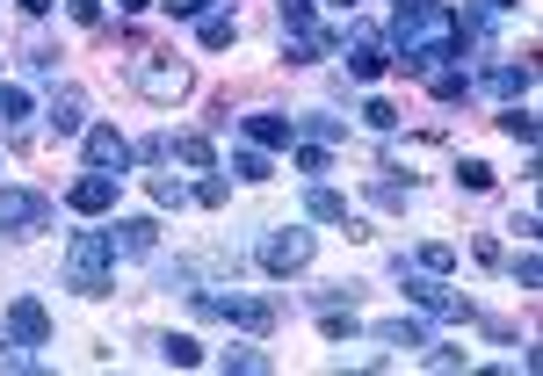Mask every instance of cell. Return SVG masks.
Wrapping results in <instances>:
<instances>
[{"label": "cell", "mask_w": 543, "mask_h": 376, "mask_svg": "<svg viewBox=\"0 0 543 376\" xmlns=\"http://www.w3.org/2000/svg\"><path fill=\"white\" fill-rule=\"evenodd\" d=\"M109 268H116V239L109 232H73V246H66V290L102 297L109 290Z\"/></svg>", "instance_id": "6da1fadb"}, {"label": "cell", "mask_w": 543, "mask_h": 376, "mask_svg": "<svg viewBox=\"0 0 543 376\" xmlns=\"http://www.w3.org/2000/svg\"><path fill=\"white\" fill-rule=\"evenodd\" d=\"M196 311H210V319H232V326H247V333H268L276 326V304L268 297H247V290H189Z\"/></svg>", "instance_id": "7a4b0ae2"}, {"label": "cell", "mask_w": 543, "mask_h": 376, "mask_svg": "<svg viewBox=\"0 0 543 376\" xmlns=\"http://www.w3.org/2000/svg\"><path fill=\"white\" fill-rule=\"evenodd\" d=\"M131 87L145 94V102H174V94H189V66L167 51H145L138 66H131Z\"/></svg>", "instance_id": "3957f363"}, {"label": "cell", "mask_w": 543, "mask_h": 376, "mask_svg": "<svg viewBox=\"0 0 543 376\" xmlns=\"http://www.w3.org/2000/svg\"><path fill=\"white\" fill-rule=\"evenodd\" d=\"M399 275H406V268H399ZM406 297H413L420 311H435V319H471V304L449 290L442 275H428V268H413V275H406Z\"/></svg>", "instance_id": "277c9868"}, {"label": "cell", "mask_w": 543, "mask_h": 376, "mask_svg": "<svg viewBox=\"0 0 543 376\" xmlns=\"http://www.w3.org/2000/svg\"><path fill=\"white\" fill-rule=\"evenodd\" d=\"M51 225V196L37 188H0V232H44Z\"/></svg>", "instance_id": "5b68a950"}, {"label": "cell", "mask_w": 543, "mask_h": 376, "mask_svg": "<svg viewBox=\"0 0 543 376\" xmlns=\"http://www.w3.org/2000/svg\"><path fill=\"white\" fill-rule=\"evenodd\" d=\"M261 268H268V275L312 268V232H297V225H290V232H268V239H261Z\"/></svg>", "instance_id": "8992f818"}, {"label": "cell", "mask_w": 543, "mask_h": 376, "mask_svg": "<svg viewBox=\"0 0 543 376\" xmlns=\"http://www.w3.org/2000/svg\"><path fill=\"white\" fill-rule=\"evenodd\" d=\"M341 51H348V73L355 80H384V66H391V44L377 37V29H348Z\"/></svg>", "instance_id": "52a82bcc"}, {"label": "cell", "mask_w": 543, "mask_h": 376, "mask_svg": "<svg viewBox=\"0 0 543 376\" xmlns=\"http://www.w3.org/2000/svg\"><path fill=\"white\" fill-rule=\"evenodd\" d=\"M66 203H73L80 217H102V210H116V174H95V167H87V174L66 188Z\"/></svg>", "instance_id": "ba28073f"}, {"label": "cell", "mask_w": 543, "mask_h": 376, "mask_svg": "<svg viewBox=\"0 0 543 376\" xmlns=\"http://www.w3.org/2000/svg\"><path fill=\"white\" fill-rule=\"evenodd\" d=\"M87 167H95V174H124V167H131V145H124V131L95 123V131H87Z\"/></svg>", "instance_id": "9c48e42d"}, {"label": "cell", "mask_w": 543, "mask_h": 376, "mask_svg": "<svg viewBox=\"0 0 543 376\" xmlns=\"http://www.w3.org/2000/svg\"><path fill=\"white\" fill-rule=\"evenodd\" d=\"M305 217H312V225H348V232H362V217H348V196H334L326 181L305 188Z\"/></svg>", "instance_id": "30bf717a"}, {"label": "cell", "mask_w": 543, "mask_h": 376, "mask_svg": "<svg viewBox=\"0 0 543 376\" xmlns=\"http://www.w3.org/2000/svg\"><path fill=\"white\" fill-rule=\"evenodd\" d=\"M8 333L29 340V348H44V340H51V311H44L37 297H15V304H8Z\"/></svg>", "instance_id": "8fae6325"}, {"label": "cell", "mask_w": 543, "mask_h": 376, "mask_svg": "<svg viewBox=\"0 0 543 376\" xmlns=\"http://www.w3.org/2000/svg\"><path fill=\"white\" fill-rule=\"evenodd\" d=\"M247 138H254V152H276V145H290V138H297V116L261 109V116H247Z\"/></svg>", "instance_id": "7c38bea8"}, {"label": "cell", "mask_w": 543, "mask_h": 376, "mask_svg": "<svg viewBox=\"0 0 543 376\" xmlns=\"http://www.w3.org/2000/svg\"><path fill=\"white\" fill-rule=\"evenodd\" d=\"M44 123H51L58 138H73V131H87V102H80L73 87H58V94H51V109H44Z\"/></svg>", "instance_id": "4fadbf2b"}, {"label": "cell", "mask_w": 543, "mask_h": 376, "mask_svg": "<svg viewBox=\"0 0 543 376\" xmlns=\"http://www.w3.org/2000/svg\"><path fill=\"white\" fill-rule=\"evenodd\" d=\"M109 239H116V254H153V239H160V225H153V217H124V225H116Z\"/></svg>", "instance_id": "5bb4252c"}, {"label": "cell", "mask_w": 543, "mask_h": 376, "mask_svg": "<svg viewBox=\"0 0 543 376\" xmlns=\"http://www.w3.org/2000/svg\"><path fill=\"white\" fill-rule=\"evenodd\" d=\"M196 37H203V51H225V44L239 37V15H232V8H210V15L196 22Z\"/></svg>", "instance_id": "9a60e30c"}, {"label": "cell", "mask_w": 543, "mask_h": 376, "mask_svg": "<svg viewBox=\"0 0 543 376\" xmlns=\"http://www.w3.org/2000/svg\"><path fill=\"white\" fill-rule=\"evenodd\" d=\"M529 80H536L529 58H522V66H486V87H493V94H507V102H515V94H529Z\"/></svg>", "instance_id": "2e32d148"}, {"label": "cell", "mask_w": 543, "mask_h": 376, "mask_svg": "<svg viewBox=\"0 0 543 376\" xmlns=\"http://www.w3.org/2000/svg\"><path fill=\"white\" fill-rule=\"evenodd\" d=\"M297 131H305L312 145H334V138H348V123L326 116V109H305V116H297Z\"/></svg>", "instance_id": "e0dca14e"}, {"label": "cell", "mask_w": 543, "mask_h": 376, "mask_svg": "<svg viewBox=\"0 0 543 376\" xmlns=\"http://www.w3.org/2000/svg\"><path fill=\"white\" fill-rule=\"evenodd\" d=\"M377 340H384V348H406V355H413V348H428V326H413V319H384Z\"/></svg>", "instance_id": "ac0fdd59"}, {"label": "cell", "mask_w": 543, "mask_h": 376, "mask_svg": "<svg viewBox=\"0 0 543 376\" xmlns=\"http://www.w3.org/2000/svg\"><path fill=\"white\" fill-rule=\"evenodd\" d=\"M428 87H435V102H464V94H471V73H457V66H435V73H428Z\"/></svg>", "instance_id": "d6986e66"}, {"label": "cell", "mask_w": 543, "mask_h": 376, "mask_svg": "<svg viewBox=\"0 0 543 376\" xmlns=\"http://www.w3.org/2000/svg\"><path fill=\"white\" fill-rule=\"evenodd\" d=\"M160 355H167L174 369H196V362H203V348H196L189 333H167V340H160Z\"/></svg>", "instance_id": "ffe728a7"}, {"label": "cell", "mask_w": 543, "mask_h": 376, "mask_svg": "<svg viewBox=\"0 0 543 376\" xmlns=\"http://www.w3.org/2000/svg\"><path fill=\"white\" fill-rule=\"evenodd\" d=\"M167 152H174V160H189V167H210V138H203V131H189V138H167Z\"/></svg>", "instance_id": "44dd1931"}, {"label": "cell", "mask_w": 543, "mask_h": 376, "mask_svg": "<svg viewBox=\"0 0 543 376\" xmlns=\"http://www.w3.org/2000/svg\"><path fill=\"white\" fill-rule=\"evenodd\" d=\"M0 369H37V355H29V340H15L8 326H0Z\"/></svg>", "instance_id": "7402d4cb"}, {"label": "cell", "mask_w": 543, "mask_h": 376, "mask_svg": "<svg viewBox=\"0 0 543 376\" xmlns=\"http://www.w3.org/2000/svg\"><path fill=\"white\" fill-rule=\"evenodd\" d=\"M413 261L428 268V275H449V268H457V246H442V239H428V246H420Z\"/></svg>", "instance_id": "603a6c76"}, {"label": "cell", "mask_w": 543, "mask_h": 376, "mask_svg": "<svg viewBox=\"0 0 543 376\" xmlns=\"http://www.w3.org/2000/svg\"><path fill=\"white\" fill-rule=\"evenodd\" d=\"M189 196H196L203 210H225V203H232V181H225V174H210V181H196V188H189Z\"/></svg>", "instance_id": "cb8c5ba5"}, {"label": "cell", "mask_w": 543, "mask_h": 376, "mask_svg": "<svg viewBox=\"0 0 543 376\" xmlns=\"http://www.w3.org/2000/svg\"><path fill=\"white\" fill-rule=\"evenodd\" d=\"M500 131H507V138H515V145H536V116H529V109L515 102V109H507V116H500Z\"/></svg>", "instance_id": "d4e9b609"}, {"label": "cell", "mask_w": 543, "mask_h": 376, "mask_svg": "<svg viewBox=\"0 0 543 376\" xmlns=\"http://www.w3.org/2000/svg\"><path fill=\"white\" fill-rule=\"evenodd\" d=\"M362 123H370V131H399V109H391L384 94H370V102H362Z\"/></svg>", "instance_id": "484cf974"}, {"label": "cell", "mask_w": 543, "mask_h": 376, "mask_svg": "<svg viewBox=\"0 0 543 376\" xmlns=\"http://www.w3.org/2000/svg\"><path fill=\"white\" fill-rule=\"evenodd\" d=\"M326 167H334V152H326V145H297V174H305V181H319Z\"/></svg>", "instance_id": "4316f807"}, {"label": "cell", "mask_w": 543, "mask_h": 376, "mask_svg": "<svg viewBox=\"0 0 543 376\" xmlns=\"http://www.w3.org/2000/svg\"><path fill=\"white\" fill-rule=\"evenodd\" d=\"M232 174H239V181H268L276 167H268V152H232Z\"/></svg>", "instance_id": "83f0119b"}, {"label": "cell", "mask_w": 543, "mask_h": 376, "mask_svg": "<svg viewBox=\"0 0 543 376\" xmlns=\"http://www.w3.org/2000/svg\"><path fill=\"white\" fill-rule=\"evenodd\" d=\"M225 369H239V376H261V369H268V355H261V348H225Z\"/></svg>", "instance_id": "f1b7e54d"}, {"label": "cell", "mask_w": 543, "mask_h": 376, "mask_svg": "<svg viewBox=\"0 0 543 376\" xmlns=\"http://www.w3.org/2000/svg\"><path fill=\"white\" fill-rule=\"evenodd\" d=\"M406 196H413V188H399V181H370V203H384V210H406Z\"/></svg>", "instance_id": "f546056e"}, {"label": "cell", "mask_w": 543, "mask_h": 376, "mask_svg": "<svg viewBox=\"0 0 543 376\" xmlns=\"http://www.w3.org/2000/svg\"><path fill=\"white\" fill-rule=\"evenodd\" d=\"M457 181L471 188V196H486V188H493V167H486V160H464V167H457Z\"/></svg>", "instance_id": "4dcf8cb0"}, {"label": "cell", "mask_w": 543, "mask_h": 376, "mask_svg": "<svg viewBox=\"0 0 543 376\" xmlns=\"http://www.w3.org/2000/svg\"><path fill=\"white\" fill-rule=\"evenodd\" d=\"M153 203H160V210H181V203H189V188H181V181H167V174H160V181H153Z\"/></svg>", "instance_id": "1f68e13d"}, {"label": "cell", "mask_w": 543, "mask_h": 376, "mask_svg": "<svg viewBox=\"0 0 543 376\" xmlns=\"http://www.w3.org/2000/svg\"><path fill=\"white\" fill-rule=\"evenodd\" d=\"M160 8H167L174 22H203V15H210V0H160Z\"/></svg>", "instance_id": "d6a6232c"}, {"label": "cell", "mask_w": 543, "mask_h": 376, "mask_svg": "<svg viewBox=\"0 0 543 376\" xmlns=\"http://www.w3.org/2000/svg\"><path fill=\"white\" fill-rule=\"evenodd\" d=\"M0 116L22 123V116H29V94H22V87H0Z\"/></svg>", "instance_id": "836d02e7"}, {"label": "cell", "mask_w": 543, "mask_h": 376, "mask_svg": "<svg viewBox=\"0 0 543 376\" xmlns=\"http://www.w3.org/2000/svg\"><path fill=\"white\" fill-rule=\"evenodd\" d=\"M319 333H326V340H348V333H355V319H348V311L334 304V311H326V319H319Z\"/></svg>", "instance_id": "e575fe53"}, {"label": "cell", "mask_w": 543, "mask_h": 376, "mask_svg": "<svg viewBox=\"0 0 543 376\" xmlns=\"http://www.w3.org/2000/svg\"><path fill=\"white\" fill-rule=\"evenodd\" d=\"M66 15H73L80 29H95V22H102V0H66Z\"/></svg>", "instance_id": "d590c367"}, {"label": "cell", "mask_w": 543, "mask_h": 376, "mask_svg": "<svg viewBox=\"0 0 543 376\" xmlns=\"http://www.w3.org/2000/svg\"><path fill=\"white\" fill-rule=\"evenodd\" d=\"M515 282H522V290H536V282H543V261H536V254H522V261H515Z\"/></svg>", "instance_id": "8d00e7d4"}, {"label": "cell", "mask_w": 543, "mask_h": 376, "mask_svg": "<svg viewBox=\"0 0 543 376\" xmlns=\"http://www.w3.org/2000/svg\"><path fill=\"white\" fill-rule=\"evenodd\" d=\"M116 8H124V15H145V8H160V0H116Z\"/></svg>", "instance_id": "74e56055"}, {"label": "cell", "mask_w": 543, "mask_h": 376, "mask_svg": "<svg viewBox=\"0 0 543 376\" xmlns=\"http://www.w3.org/2000/svg\"><path fill=\"white\" fill-rule=\"evenodd\" d=\"M22 8H29V15H44V8H51V0H22Z\"/></svg>", "instance_id": "f35d334b"}, {"label": "cell", "mask_w": 543, "mask_h": 376, "mask_svg": "<svg viewBox=\"0 0 543 376\" xmlns=\"http://www.w3.org/2000/svg\"><path fill=\"white\" fill-rule=\"evenodd\" d=\"M399 8H428V0H399Z\"/></svg>", "instance_id": "ab89813d"}, {"label": "cell", "mask_w": 543, "mask_h": 376, "mask_svg": "<svg viewBox=\"0 0 543 376\" xmlns=\"http://www.w3.org/2000/svg\"><path fill=\"white\" fill-rule=\"evenodd\" d=\"M334 8H348V15H355V0H334Z\"/></svg>", "instance_id": "60d3db41"}]
</instances>
